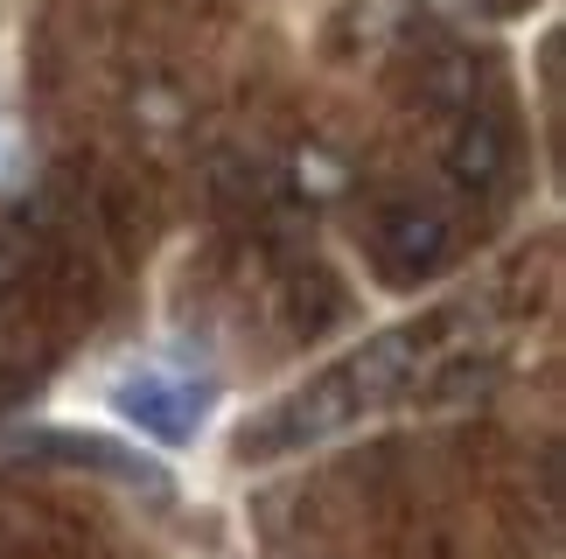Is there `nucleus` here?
<instances>
[{"label":"nucleus","mask_w":566,"mask_h":559,"mask_svg":"<svg viewBox=\"0 0 566 559\" xmlns=\"http://www.w3.org/2000/svg\"><path fill=\"white\" fill-rule=\"evenodd\" d=\"M496 161H504V134L483 119V126H469L462 134V147H454V176L462 182H490L496 176Z\"/></svg>","instance_id":"obj_4"},{"label":"nucleus","mask_w":566,"mask_h":559,"mask_svg":"<svg viewBox=\"0 0 566 559\" xmlns=\"http://www.w3.org/2000/svg\"><path fill=\"white\" fill-rule=\"evenodd\" d=\"M350 420H357V399L322 371V378L301 384V392H287L280 405H266V413H252L245 426H238V455L273 462V455H294V447H315V441L343 434Z\"/></svg>","instance_id":"obj_1"},{"label":"nucleus","mask_w":566,"mask_h":559,"mask_svg":"<svg viewBox=\"0 0 566 559\" xmlns=\"http://www.w3.org/2000/svg\"><path fill=\"white\" fill-rule=\"evenodd\" d=\"M113 405L140 426V434H155V441H189L196 426H203V413H210V384L168 378V371H134V378L113 384Z\"/></svg>","instance_id":"obj_2"},{"label":"nucleus","mask_w":566,"mask_h":559,"mask_svg":"<svg viewBox=\"0 0 566 559\" xmlns=\"http://www.w3.org/2000/svg\"><path fill=\"white\" fill-rule=\"evenodd\" d=\"M371 252L385 260V273L420 280V273L441 266V252H448V224L433 218V210H420V203H399V210H385V218L371 224Z\"/></svg>","instance_id":"obj_3"}]
</instances>
